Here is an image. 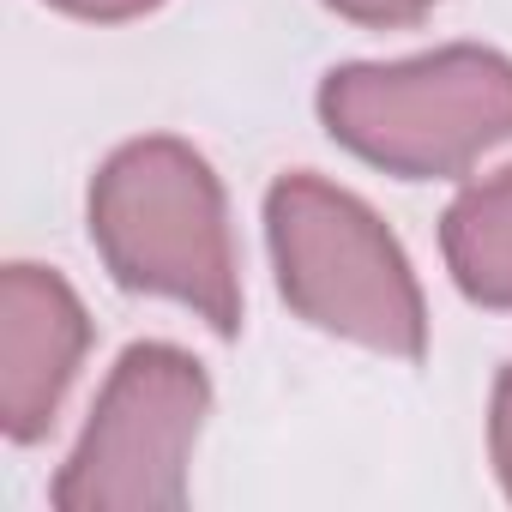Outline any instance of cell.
Here are the masks:
<instances>
[{"instance_id": "cell-8", "label": "cell", "mask_w": 512, "mask_h": 512, "mask_svg": "<svg viewBox=\"0 0 512 512\" xmlns=\"http://www.w3.org/2000/svg\"><path fill=\"white\" fill-rule=\"evenodd\" d=\"M488 464H494V476L512 500V362L500 368L494 398H488Z\"/></svg>"}, {"instance_id": "cell-2", "label": "cell", "mask_w": 512, "mask_h": 512, "mask_svg": "<svg viewBox=\"0 0 512 512\" xmlns=\"http://www.w3.org/2000/svg\"><path fill=\"white\" fill-rule=\"evenodd\" d=\"M266 247L296 320L374 356L422 362L428 302L404 241L368 199L308 169L278 175L266 187Z\"/></svg>"}, {"instance_id": "cell-7", "label": "cell", "mask_w": 512, "mask_h": 512, "mask_svg": "<svg viewBox=\"0 0 512 512\" xmlns=\"http://www.w3.org/2000/svg\"><path fill=\"white\" fill-rule=\"evenodd\" d=\"M326 7L362 31H404V25H422L440 0H326Z\"/></svg>"}, {"instance_id": "cell-5", "label": "cell", "mask_w": 512, "mask_h": 512, "mask_svg": "<svg viewBox=\"0 0 512 512\" xmlns=\"http://www.w3.org/2000/svg\"><path fill=\"white\" fill-rule=\"evenodd\" d=\"M91 356V314L55 266L0 272V434L37 446Z\"/></svg>"}, {"instance_id": "cell-3", "label": "cell", "mask_w": 512, "mask_h": 512, "mask_svg": "<svg viewBox=\"0 0 512 512\" xmlns=\"http://www.w3.org/2000/svg\"><path fill=\"white\" fill-rule=\"evenodd\" d=\"M314 103L350 157L398 181H458L512 145V61L482 43L332 67Z\"/></svg>"}, {"instance_id": "cell-4", "label": "cell", "mask_w": 512, "mask_h": 512, "mask_svg": "<svg viewBox=\"0 0 512 512\" xmlns=\"http://www.w3.org/2000/svg\"><path fill=\"white\" fill-rule=\"evenodd\" d=\"M211 416V374L181 344H127L49 482L61 512H169L187 506V470Z\"/></svg>"}, {"instance_id": "cell-1", "label": "cell", "mask_w": 512, "mask_h": 512, "mask_svg": "<svg viewBox=\"0 0 512 512\" xmlns=\"http://www.w3.org/2000/svg\"><path fill=\"white\" fill-rule=\"evenodd\" d=\"M85 229L103 272L133 296H163L217 338L241 332V260L229 193L205 151L175 133L127 139L85 193Z\"/></svg>"}, {"instance_id": "cell-6", "label": "cell", "mask_w": 512, "mask_h": 512, "mask_svg": "<svg viewBox=\"0 0 512 512\" xmlns=\"http://www.w3.org/2000/svg\"><path fill=\"white\" fill-rule=\"evenodd\" d=\"M440 260L464 302L512 314V163L470 181L440 217Z\"/></svg>"}, {"instance_id": "cell-9", "label": "cell", "mask_w": 512, "mask_h": 512, "mask_svg": "<svg viewBox=\"0 0 512 512\" xmlns=\"http://www.w3.org/2000/svg\"><path fill=\"white\" fill-rule=\"evenodd\" d=\"M49 7L67 19H85V25H133V19L157 13L163 0H49Z\"/></svg>"}]
</instances>
